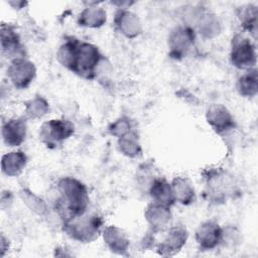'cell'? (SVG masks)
I'll list each match as a JSON object with an SVG mask.
<instances>
[{"mask_svg": "<svg viewBox=\"0 0 258 258\" xmlns=\"http://www.w3.org/2000/svg\"><path fill=\"white\" fill-rule=\"evenodd\" d=\"M118 148L123 155L130 158H135L142 152L138 135L132 130L118 138Z\"/></svg>", "mask_w": 258, "mask_h": 258, "instance_id": "603a6c76", "label": "cell"}, {"mask_svg": "<svg viewBox=\"0 0 258 258\" xmlns=\"http://www.w3.org/2000/svg\"><path fill=\"white\" fill-rule=\"evenodd\" d=\"M196 42V31L188 25L173 28L167 39L168 54L173 59H181L187 55Z\"/></svg>", "mask_w": 258, "mask_h": 258, "instance_id": "52a82bcc", "label": "cell"}, {"mask_svg": "<svg viewBox=\"0 0 258 258\" xmlns=\"http://www.w3.org/2000/svg\"><path fill=\"white\" fill-rule=\"evenodd\" d=\"M20 196L22 198V200L24 201V203L27 205V207L33 211L34 213L38 214V215H43L46 211V206L44 204V202L37 197L36 195H34L33 192H31L28 189H22L20 192Z\"/></svg>", "mask_w": 258, "mask_h": 258, "instance_id": "484cf974", "label": "cell"}, {"mask_svg": "<svg viewBox=\"0 0 258 258\" xmlns=\"http://www.w3.org/2000/svg\"><path fill=\"white\" fill-rule=\"evenodd\" d=\"M148 194L153 203L171 208L175 204V198L172 191L171 184L163 177H155L149 188Z\"/></svg>", "mask_w": 258, "mask_h": 258, "instance_id": "2e32d148", "label": "cell"}, {"mask_svg": "<svg viewBox=\"0 0 258 258\" xmlns=\"http://www.w3.org/2000/svg\"><path fill=\"white\" fill-rule=\"evenodd\" d=\"M13 8H17V9H21V8H23L27 3L26 2H23V1H16V2H13V1H9L8 2Z\"/></svg>", "mask_w": 258, "mask_h": 258, "instance_id": "83f0119b", "label": "cell"}, {"mask_svg": "<svg viewBox=\"0 0 258 258\" xmlns=\"http://www.w3.org/2000/svg\"><path fill=\"white\" fill-rule=\"evenodd\" d=\"M103 239L108 248L119 255H125L129 249V239L117 226H108L103 231Z\"/></svg>", "mask_w": 258, "mask_h": 258, "instance_id": "e0dca14e", "label": "cell"}, {"mask_svg": "<svg viewBox=\"0 0 258 258\" xmlns=\"http://www.w3.org/2000/svg\"><path fill=\"white\" fill-rule=\"evenodd\" d=\"M144 217L151 232L157 233L164 231L168 227L172 216L170 208L151 202L145 209Z\"/></svg>", "mask_w": 258, "mask_h": 258, "instance_id": "4fadbf2b", "label": "cell"}, {"mask_svg": "<svg viewBox=\"0 0 258 258\" xmlns=\"http://www.w3.org/2000/svg\"><path fill=\"white\" fill-rule=\"evenodd\" d=\"M237 15L244 30L248 31L254 39L257 35V6L253 4H246L237 9Z\"/></svg>", "mask_w": 258, "mask_h": 258, "instance_id": "44dd1931", "label": "cell"}, {"mask_svg": "<svg viewBox=\"0 0 258 258\" xmlns=\"http://www.w3.org/2000/svg\"><path fill=\"white\" fill-rule=\"evenodd\" d=\"M0 39L2 53L10 58V60L25 58L24 46L21 44L20 37L13 26L3 23L1 25Z\"/></svg>", "mask_w": 258, "mask_h": 258, "instance_id": "7c38bea8", "label": "cell"}, {"mask_svg": "<svg viewBox=\"0 0 258 258\" xmlns=\"http://www.w3.org/2000/svg\"><path fill=\"white\" fill-rule=\"evenodd\" d=\"M108 131L112 136L119 138L127 132L131 131V122L127 117H121L110 124Z\"/></svg>", "mask_w": 258, "mask_h": 258, "instance_id": "4316f807", "label": "cell"}, {"mask_svg": "<svg viewBox=\"0 0 258 258\" xmlns=\"http://www.w3.org/2000/svg\"><path fill=\"white\" fill-rule=\"evenodd\" d=\"M26 163L27 156L23 151H12L2 156L1 169L5 175L14 177L23 171Z\"/></svg>", "mask_w": 258, "mask_h": 258, "instance_id": "d6986e66", "label": "cell"}, {"mask_svg": "<svg viewBox=\"0 0 258 258\" xmlns=\"http://www.w3.org/2000/svg\"><path fill=\"white\" fill-rule=\"evenodd\" d=\"M230 59L231 63L239 70L255 69L257 62L255 44L243 34H235L232 39Z\"/></svg>", "mask_w": 258, "mask_h": 258, "instance_id": "5b68a950", "label": "cell"}, {"mask_svg": "<svg viewBox=\"0 0 258 258\" xmlns=\"http://www.w3.org/2000/svg\"><path fill=\"white\" fill-rule=\"evenodd\" d=\"M199 31L207 38H212L220 33L221 24L216 15L212 13H203L199 20Z\"/></svg>", "mask_w": 258, "mask_h": 258, "instance_id": "cb8c5ba5", "label": "cell"}, {"mask_svg": "<svg viewBox=\"0 0 258 258\" xmlns=\"http://www.w3.org/2000/svg\"><path fill=\"white\" fill-rule=\"evenodd\" d=\"M107 13L105 9L97 6L96 3L89 4L79 15L78 24L88 28H99L106 23Z\"/></svg>", "mask_w": 258, "mask_h": 258, "instance_id": "ac0fdd59", "label": "cell"}, {"mask_svg": "<svg viewBox=\"0 0 258 258\" xmlns=\"http://www.w3.org/2000/svg\"><path fill=\"white\" fill-rule=\"evenodd\" d=\"M104 221L97 214H87L62 223L63 232L73 240L90 243L98 238Z\"/></svg>", "mask_w": 258, "mask_h": 258, "instance_id": "277c9868", "label": "cell"}, {"mask_svg": "<svg viewBox=\"0 0 258 258\" xmlns=\"http://www.w3.org/2000/svg\"><path fill=\"white\" fill-rule=\"evenodd\" d=\"M195 239L201 250H213L224 241V229L215 221H206L196 230Z\"/></svg>", "mask_w": 258, "mask_h": 258, "instance_id": "9c48e42d", "label": "cell"}, {"mask_svg": "<svg viewBox=\"0 0 258 258\" xmlns=\"http://www.w3.org/2000/svg\"><path fill=\"white\" fill-rule=\"evenodd\" d=\"M205 179V198L209 203L220 205L234 198L237 185L234 177L222 168H210L203 173Z\"/></svg>", "mask_w": 258, "mask_h": 258, "instance_id": "7a4b0ae2", "label": "cell"}, {"mask_svg": "<svg viewBox=\"0 0 258 258\" xmlns=\"http://www.w3.org/2000/svg\"><path fill=\"white\" fill-rule=\"evenodd\" d=\"M27 125L22 118L7 120L2 125V138L7 146L15 147L21 145L26 137Z\"/></svg>", "mask_w": 258, "mask_h": 258, "instance_id": "9a60e30c", "label": "cell"}, {"mask_svg": "<svg viewBox=\"0 0 258 258\" xmlns=\"http://www.w3.org/2000/svg\"><path fill=\"white\" fill-rule=\"evenodd\" d=\"M49 110L48 102L41 96H35L25 103V114L30 119L43 117Z\"/></svg>", "mask_w": 258, "mask_h": 258, "instance_id": "d4e9b609", "label": "cell"}, {"mask_svg": "<svg viewBox=\"0 0 258 258\" xmlns=\"http://www.w3.org/2000/svg\"><path fill=\"white\" fill-rule=\"evenodd\" d=\"M114 23L120 33L128 38H134L142 31L141 22L138 16L127 9H118L116 11Z\"/></svg>", "mask_w": 258, "mask_h": 258, "instance_id": "5bb4252c", "label": "cell"}, {"mask_svg": "<svg viewBox=\"0 0 258 258\" xmlns=\"http://www.w3.org/2000/svg\"><path fill=\"white\" fill-rule=\"evenodd\" d=\"M188 234L182 226H172L168 229L163 241L156 246V252L161 256H172L185 245Z\"/></svg>", "mask_w": 258, "mask_h": 258, "instance_id": "8fae6325", "label": "cell"}, {"mask_svg": "<svg viewBox=\"0 0 258 258\" xmlns=\"http://www.w3.org/2000/svg\"><path fill=\"white\" fill-rule=\"evenodd\" d=\"M36 69L33 62L26 58L11 60L7 68V76L17 89H26L34 80Z\"/></svg>", "mask_w": 258, "mask_h": 258, "instance_id": "ba28073f", "label": "cell"}, {"mask_svg": "<svg viewBox=\"0 0 258 258\" xmlns=\"http://www.w3.org/2000/svg\"><path fill=\"white\" fill-rule=\"evenodd\" d=\"M57 190L59 196L54 209L62 223L87 213L90 198L87 186L81 180L71 176L62 177L57 182Z\"/></svg>", "mask_w": 258, "mask_h": 258, "instance_id": "6da1fadb", "label": "cell"}, {"mask_svg": "<svg viewBox=\"0 0 258 258\" xmlns=\"http://www.w3.org/2000/svg\"><path fill=\"white\" fill-rule=\"evenodd\" d=\"M175 202L188 206L196 201V191L190 180L183 176H176L170 182Z\"/></svg>", "mask_w": 258, "mask_h": 258, "instance_id": "ffe728a7", "label": "cell"}, {"mask_svg": "<svg viewBox=\"0 0 258 258\" xmlns=\"http://www.w3.org/2000/svg\"><path fill=\"white\" fill-rule=\"evenodd\" d=\"M75 131L74 124L67 119H51L44 122L39 130L40 141L48 148L54 149L69 139Z\"/></svg>", "mask_w": 258, "mask_h": 258, "instance_id": "8992f818", "label": "cell"}, {"mask_svg": "<svg viewBox=\"0 0 258 258\" xmlns=\"http://www.w3.org/2000/svg\"><path fill=\"white\" fill-rule=\"evenodd\" d=\"M206 119L213 130L219 135L226 134L236 127L233 115L222 104L211 105L207 110Z\"/></svg>", "mask_w": 258, "mask_h": 258, "instance_id": "30bf717a", "label": "cell"}, {"mask_svg": "<svg viewBox=\"0 0 258 258\" xmlns=\"http://www.w3.org/2000/svg\"><path fill=\"white\" fill-rule=\"evenodd\" d=\"M238 93L245 98H253L258 93V75L257 70H248L244 75H242L236 85Z\"/></svg>", "mask_w": 258, "mask_h": 258, "instance_id": "7402d4cb", "label": "cell"}, {"mask_svg": "<svg viewBox=\"0 0 258 258\" xmlns=\"http://www.w3.org/2000/svg\"><path fill=\"white\" fill-rule=\"evenodd\" d=\"M102 59L103 55L96 45L78 39L68 70L85 80H93Z\"/></svg>", "mask_w": 258, "mask_h": 258, "instance_id": "3957f363", "label": "cell"}]
</instances>
